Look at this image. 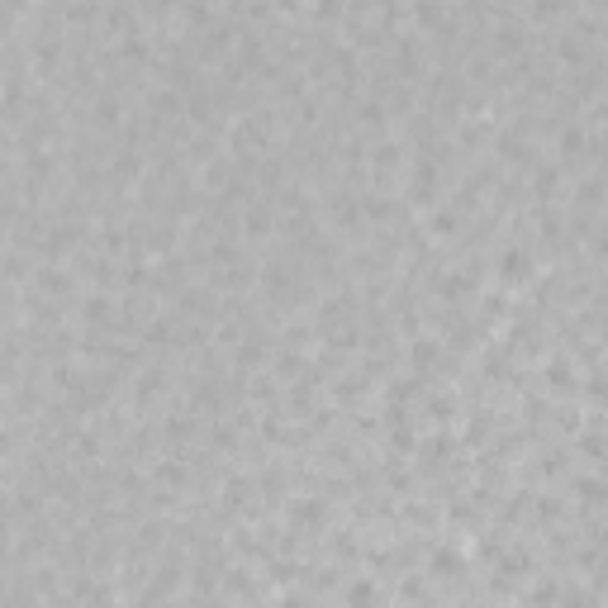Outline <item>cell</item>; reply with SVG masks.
<instances>
[{"label":"cell","instance_id":"1","mask_svg":"<svg viewBox=\"0 0 608 608\" xmlns=\"http://www.w3.org/2000/svg\"><path fill=\"white\" fill-rule=\"evenodd\" d=\"M162 390H167V371H162V366H143V371H138V385H133V400H138V404L157 400Z\"/></svg>","mask_w":608,"mask_h":608},{"label":"cell","instance_id":"2","mask_svg":"<svg viewBox=\"0 0 608 608\" xmlns=\"http://www.w3.org/2000/svg\"><path fill=\"white\" fill-rule=\"evenodd\" d=\"M499 276H504V281H528L532 276V257L523 252V247H509L504 261H499Z\"/></svg>","mask_w":608,"mask_h":608},{"label":"cell","instance_id":"3","mask_svg":"<svg viewBox=\"0 0 608 608\" xmlns=\"http://www.w3.org/2000/svg\"><path fill=\"white\" fill-rule=\"evenodd\" d=\"M271 224H276L271 205H261V200H252V209H247V233H252V238H266V233H271Z\"/></svg>","mask_w":608,"mask_h":608},{"label":"cell","instance_id":"4","mask_svg":"<svg viewBox=\"0 0 608 608\" xmlns=\"http://www.w3.org/2000/svg\"><path fill=\"white\" fill-rule=\"evenodd\" d=\"M257 361H266V337L252 333L238 342V366H257Z\"/></svg>","mask_w":608,"mask_h":608},{"label":"cell","instance_id":"5","mask_svg":"<svg viewBox=\"0 0 608 608\" xmlns=\"http://www.w3.org/2000/svg\"><path fill=\"white\" fill-rule=\"evenodd\" d=\"M119 114H124L119 96H100V100H96V124H100V128H114V124H119Z\"/></svg>","mask_w":608,"mask_h":608},{"label":"cell","instance_id":"6","mask_svg":"<svg viewBox=\"0 0 608 608\" xmlns=\"http://www.w3.org/2000/svg\"><path fill=\"white\" fill-rule=\"evenodd\" d=\"M456 228H461V214H456V205H447V209H437V214H432V233H437V238H451Z\"/></svg>","mask_w":608,"mask_h":608},{"label":"cell","instance_id":"7","mask_svg":"<svg viewBox=\"0 0 608 608\" xmlns=\"http://www.w3.org/2000/svg\"><path fill=\"white\" fill-rule=\"evenodd\" d=\"M290 518H295V523H319L323 504H319V499H300V504H290Z\"/></svg>","mask_w":608,"mask_h":608},{"label":"cell","instance_id":"8","mask_svg":"<svg viewBox=\"0 0 608 608\" xmlns=\"http://www.w3.org/2000/svg\"><path fill=\"white\" fill-rule=\"evenodd\" d=\"M395 162H400V147L395 143H376L371 147V167H376V171H390Z\"/></svg>","mask_w":608,"mask_h":608},{"label":"cell","instance_id":"9","mask_svg":"<svg viewBox=\"0 0 608 608\" xmlns=\"http://www.w3.org/2000/svg\"><path fill=\"white\" fill-rule=\"evenodd\" d=\"M409 356H414V366H432V356H437V342H432V337H414Z\"/></svg>","mask_w":608,"mask_h":608},{"label":"cell","instance_id":"10","mask_svg":"<svg viewBox=\"0 0 608 608\" xmlns=\"http://www.w3.org/2000/svg\"><path fill=\"white\" fill-rule=\"evenodd\" d=\"M432 565H437V575H456V570H461V556H456L451 546H442V551H432Z\"/></svg>","mask_w":608,"mask_h":608},{"label":"cell","instance_id":"11","mask_svg":"<svg viewBox=\"0 0 608 608\" xmlns=\"http://www.w3.org/2000/svg\"><path fill=\"white\" fill-rule=\"evenodd\" d=\"M347 599H352L356 608H371V604H376V590H371V580H356L352 590H347Z\"/></svg>","mask_w":608,"mask_h":608},{"label":"cell","instance_id":"12","mask_svg":"<svg viewBox=\"0 0 608 608\" xmlns=\"http://www.w3.org/2000/svg\"><path fill=\"white\" fill-rule=\"evenodd\" d=\"M580 147H585V128H565V133H561V152H565V157H575Z\"/></svg>","mask_w":608,"mask_h":608}]
</instances>
